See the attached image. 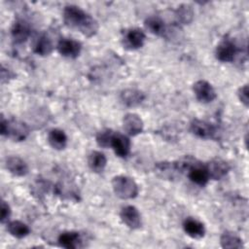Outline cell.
Listing matches in <instances>:
<instances>
[{"instance_id":"6da1fadb","label":"cell","mask_w":249,"mask_h":249,"mask_svg":"<svg viewBox=\"0 0 249 249\" xmlns=\"http://www.w3.org/2000/svg\"><path fill=\"white\" fill-rule=\"evenodd\" d=\"M64 23L72 29L78 30L87 37L93 36L98 30L97 21L80 7L68 5L63 10Z\"/></svg>"},{"instance_id":"7a4b0ae2","label":"cell","mask_w":249,"mask_h":249,"mask_svg":"<svg viewBox=\"0 0 249 249\" xmlns=\"http://www.w3.org/2000/svg\"><path fill=\"white\" fill-rule=\"evenodd\" d=\"M112 187L115 195L123 199L134 198L138 194V186L135 181L124 175H118L112 180Z\"/></svg>"},{"instance_id":"3957f363","label":"cell","mask_w":249,"mask_h":249,"mask_svg":"<svg viewBox=\"0 0 249 249\" xmlns=\"http://www.w3.org/2000/svg\"><path fill=\"white\" fill-rule=\"evenodd\" d=\"M1 134L7 136L14 141H22L24 140L29 133L27 125L18 120H5L3 116L1 117Z\"/></svg>"},{"instance_id":"277c9868","label":"cell","mask_w":249,"mask_h":249,"mask_svg":"<svg viewBox=\"0 0 249 249\" xmlns=\"http://www.w3.org/2000/svg\"><path fill=\"white\" fill-rule=\"evenodd\" d=\"M156 174L164 180H176L183 174L177 160L175 161H160L155 165Z\"/></svg>"},{"instance_id":"5b68a950","label":"cell","mask_w":249,"mask_h":249,"mask_svg":"<svg viewBox=\"0 0 249 249\" xmlns=\"http://www.w3.org/2000/svg\"><path fill=\"white\" fill-rule=\"evenodd\" d=\"M193 90L196 99L199 102L209 103L216 98V91L212 85L207 81H196L193 86Z\"/></svg>"},{"instance_id":"8992f818","label":"cell","mask_w":249,"mask_h":249,"mask_svg":"<svg viewBox=\"0 0 249 249\" xmlns=\"http://www.w3.org/2000/svg\"><path fill=\"white\" fill-rule=\"evenodd\" d=\"M146 36L139 28H130L125 31L123 37V45L125 49L134 51L140 49L145 42Z\"/></svg>"},{"instance_id":"52a82bcc","label":"cell","mask_w":249,"mask_h":249,"mask_svg":"<svg viewBox=\"0 0 249 249\" xmlns=\"http://www.w3.org/2000/svg\"><path fill=\"white\" fill-rule=\"evenodd\" d=\"M236 53L237 48L233 41L231 39H224L221 41L215 51L217 59L222 62H231L234 59Z\"/></svg>"},{"instance_id":"ba28073f","label":"cell","mask_w":249,"mask_h":249,"mask_svg":"<svg viewBox=\"0 0 249 249\" xmlns=\"http://www.w3.org/2000/svg\"><path fill=\"white\" fill-rule=\"evenodd\" d=\"M209 178L214 180H220L224 178L230 171L231 167L229 163L219 158L213 159L205 164Z\"/></svg>"},{"instance_id":"9c48e42d","label":"cell","mask_w":249,"mask_h":249,"mask_svg":"<svg viewBox=\"0 0 249 249\" xmlns=\"http://www.w3.org/2000/svg\"><path fill=\"white\" fill-rule=\"evenodd\" d=\"M191 132L202 139H211L216 135V128L211 124L201 121V120H193L190 124Z\"/></svg>"},{"instance_id":"30bf717a","label":"cell","mask_w":249,"mask_h":249,"mask_svg":"<svg viewBox=\"0 0 249 249\" xmlns=\"http://www.w3.org/2000/svg\"><path fill=\"white\" fill-rule=\"evenodd\" d=\"M120 217L123 223L131 230H136L141 227V215L138 209L132 205L123 207Z\"/></svg>"},{"instance_id":"8fae6325","label":"cell","mask_w":249,"mask_h":249,"mask_svg":"<svg viewBox=\"0 0 249 249\" xmlns=\"http://www.w3.org/2000/svg\"><path fill=\"white\" fill-rule=\"evenodd\" d=\"M187 174H188V177L190 178V180L198 186L206 185L208 180L210 179L205 165L202 164L201 162H199L197 160L188 169Z\"/></svg>"},{"instance_id":"7c38bea8","label":"cell","mask_w":249,"mask_h":249,"mask_svg":"<svg viewBox=\"0 0 249 249\" xmlns=\"http://www.w3.org/2000/svg\"><path fill=\"white\" fill-rule=\"evenodd\" d=\"M58 53L68 58H76L82 50V45L80 42L74 39H61L57 44Z\"/></svg>"},{"instance_id":"4fadbf2b","label":"cell","mask_w":249,"mask_h":249,"mask_svg":"<svg viewBox=\"0 0 249 249\" xmlns=\"http://www.w3.org/2000/svg\"><path fill=\"white\" fill-rule=\"evenodd\" d=\"M110 147H112L118 157L126 158L130 152V141L127 136L122 133L114 132Z\"/></svg>"},{"instance_id":"5bb4252c","label":"cell","mask_w":249,"mask_h":249,"mask_svg":"<svg viewBox=\"0 0 249 249\" xmlns=\"http://www.w3.org/2000/svg\"><path fill=\"white\" fill-rule=\"evenodd\" d=\"M123 126L127 134L135 136L142 132L144 124L142 119L137 114L128 113L125 116H124Z\"/></svg>"},{"instance_id":"9a60e30c","label":"cell","mask_w":249,"mask_h":249,"mask_svg":"<svg viewBox=\"0 0 249 249\" xmlns=\"http://www.w3.org/2000/svg\"><path fill=\"white\" fill-rule=\"evenodd\" d=\"M120 99L124 105L127 107H134L143 102L145 94L143 91L136 89H126L121 92Z\"/></svg>"},{"instance_id":"2e32d148","label":"cell","mask_w":249,"mask_h":249,"mask_svg":"<svg viewBox=\"0 0 249 249\" xmlns=\"http://www.w3.org/2000/svg\"><path fill=\"white\" fill-rule=\"evenodd\" d=\"M5 165H6V168L9 170V172L15 176L21 177L28 173L27 163L19 157L11 156L7 158L5 161Z\"/></svg>"},{"instance_id":"e0dca14e","label":"cell","mask_w":249,"mask_h":249,"mask_svg":"<svg viewBox=\"0 0 249 249\" xmlns=\"http://www.w3.org/2000/svg\"><path fill=\"white\" fill-rule=\"evenodd\" d=\"M11 35L13 40L18 44L25 42L30 35V27L28 23L22 19L16 20L12 26Z\"/></svg>"},{"instance_id":"ac0fdd59","label":"cell","mask_w":249,"mask_h":249,"mask_svg":"<svg viewBox=\"0 0 249 249\" xmlns=\"http://www.w3.org/2000/svg\"><path fill=\"white\" fill-rule=\"evenodd\" d=\"M183 229L190 237L195 239H199L205 234L204 225L194 218L186 219L183 223Z\"/></svg>"},{"instance_id":"d6986e66","label":"cell","mask_w":249,"mask_h":249,"mask_svg":"<svg viewBox=\"0 0 249 249\" xmlns=\"http://www.w3.org/2000/svg\"><path fill=\"white\" fill-rule=\"evenodd\" d=\"M58 244L66 249H76L81 246L82 238L77 231H63L58 236Z\"/></svg>"},{"instance_id":"ffe728a7","label":"cell","mask_w":249,"mask_h":249,"mask_svg":"<svg viewBox=\"0 0 249 249\" xmlns=\"http://www.w3.org/2000/svg\"><path fill=\"white\" fill-rule=\"evenodd\" d=\"M48 142L53 149L62 150L67 145V136L63 130L53 128L48 134Z\"/></svg>"},{"instance_id":"44dd1931","label":"cell","mask_w":249,"mask_h":249,"mask_svg":"<svg viewBox=\"0 0 249 249\" xmlns=\"http://www.w3.org/2000/svg\"><path fill=\"white\" fill-rule=\"evenodd\" d=\"M53 42L51 38L46 34H42L41 36H39L33 47L34 53L42 56L49 55L53 52Z\"/></svg>"},{"instance_id":"7402d4cb","label":"cell","mask_w":249,"mask_h":249,"mask_svg":"<svg viewBox=\"0 0 249 249\" xmlns=\"http://www.w3.org/2000/svg\"><path fill=\"white\" fill-rule=\"evenodd\" d=\"M107 163V159L105 155L98 151H92L88 158L89 167L93 172H101L105 168Z\"/></svg>"},{"instance_id":"603a6c76","label":"cell","mask_w":249,"mask_h":249,"mask_svg":"<svg viewBox=\"0 0 249 249\" xmlns=\"http://www.w3.org/2000/svg\"><path fill=\"white\" fill-rule=\"evenodd\" d=\"M145 26L152 34L158 35V36H163L166 32V26L164 21L156 16L149 17L145 20Z\"/></svg>"},{"instance_id":"cb8c5ba5","label":"cell","mask_w":249,"mask_h":249,"mask_svg":"<svg viewBox=\"0 0 249 249\" xmlns=\"http://www.w3.org/2000/svg\"><path fill=\"white\" fill-rule=\"evenodd\" d=\"M220 243L223 248L233 249V248H243L242 239L231 231H225L220 237Z\"/></svg>"},{"instance_id":"d4e9b609","label":"cell","mask_w":249,"mask_h":249,"mask_svg":"<svg viewBox=\"0 0 249 249\" xmlns=\"http://www.w3.org/2000/svg\"><path fill=\"white\" fill-rule=\"evenodd\" d=\"M7 231L11 235L17 238H23L30 232L28 226L18 220L7 223Z\"/></svg>"},{"instance_id":"484cf974","label":"cell","mask_w":249,"mask_h":249,"mask_svg":"<svg viewBox=\"0 0 249 249\" xmlns=\"http://www.w3.org/2000/svg\"><path fill=\"white\" fill-rule=\"evenodd\" d=\"M193 10L189 5H182L176 11L177 19L182 23H189L193 19Z\"/></svg>"},{"instance_id":"4316f807","label":"cell","mask_w":249,"mask_h":249,"mask_svg":"<svg viewBox=\"0 0 249 249\" xmlns=\"http://www.w3.org/2000/svg\"><path fill=\"white\" fill-rule=\"evenodd\" d=\"M113 134H114V131L111 129H104V130L99 131L96 135L97 144L103 148L110 147Z\"/></svg>"},{"instance_id":"83f0119b","label":"cell","mask_w":249,"mask_h":249,"mask_svg":"<svg viewBox=\"0 0 249 249\" xmlns=\"http://www.w3.org/2000/svg\"><path fill=\"white\" fill-rule=\"evenodd\" d=\"M237 95L241 103L244 104V106L248 107L249 105V94H248V85H243L238 89Z\"/></svg>"},{"instance_id":"f1b7e54d","label":"cell","mask_w":249,"mask_h":249,"mask_svg":"<svg viewBox=\"0 0 249 249\" xmlns=\"http://www.w3.org/2000/svg\"><path fill=\"white\" fill-rule=\"evenodd\" d=\"M10 216H11V208L5 200H2V202H1V214H0L1 223H5L6 221H8Z\"/></svg>"}]
</instances>
